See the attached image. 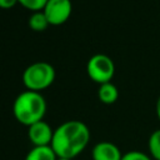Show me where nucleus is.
Wrapping results in <instances>:
<instances>
[{
  "instance_id": "nucleus-16",
  "label": "nucleus",
  "mask_w": 160,
  "mask_h": 160,
  "mask_svg": "<svg viewBox=\"0 0 160 160\" xmlns=\"http://www.w3.org/2000/svg\"><path fill=\"white\" fill-rule=\"evenodd\" d=\"M58 160H74V159H66V158H58Z\"/></svg>"
},
{
  "instance_id": "nucleus-6",
  "label": "nucleus",
  "mask_w": 160,
  "mask_h": 160,
  "mask_svg": "<svg viewBox=\"0 0 160 160\" xmlns=\"http://www.w3.org/2000/svg\"><path fill=\"white\" fill-rule=\"evenodd\" d=\"M54 136L52 128L44 120L28 128V138L32 146H50Z\"/></svg>"
},
{
  "instance_id": "nucleus-4",
  "label": "nucleus",
  "mask_w": 160,
  "mask_h": 160,
  "mask_svg": "<svg viewBox=\"0 0 160 160\" xmlns=\"http://www.w3.org/2000/svg\"><path fill=\"white\" fill-rule=\"evenodd\" d=\"M86 72L92 81L101 85L105 82H110L115 74V65L111 58H109L108 55L96 54L89 59L86 64Z\"/></svg>"
},
{
  "instance_id": "nucleus-13",
  "label": "nucleus",
  "mask_w": 160,
  "mask_h": 160,
  "mask_svg": "<svg viewBox=\"0 0 160 160\" xmlns=\"http://www.w3.org/2000/svg\"><path fill=\"white\" fill-rule=\"evenodd\" d=\"M121 160H152V159H151V156H149L148 154H145L142 151L131 150V151L122 154Z\"/></svg>"
},
{
  "instance_id": "nucleus-11",
  "label": "nucleus",
  "mask_w": 160,
  "mask_h": 160,
  "mask_svg": "<svg viewBox=\"0 0 160 160\" xmlns=\"http://www.w3.org/2000/svg\"><path fill=\"white\" fill-rule=\"evenodd\" d=\"M148 146H149V152L151 159L160 160V129L151 132L148 141Z\"/></svg>"
},
{
  "instance_id": "nucleus-8",
  "label": "nucleus",
  "mask_w": 160,
  "mask_h": 160,
  "mask_svg": "<svg viewBox=\"0 0 160 160\" xmlns=\"http://www.w3.org/2000/svg\"><path fill=\"white\" fill-rule=\"evenodd\" d=\"M24 160H58V156L51 146H32Z\"/></svg>"
},
{
  "instance_id": "nucleus-5",
  "label": "nucleus",
  "mask_w": 160,
  "mask_h": 160,
  "mask_svg": "<svg viewBox=\"0 0 160 160\" xmlns=\"http://www.w3.org/2000/svg\"><path fill=\"white\" fill-rule=\"evenodd\" d=\"M72 5L70 0H48L42 12L50 25L58 26L66 22L71 15Z\"/></svg>"
},
{
  "instance_id": "nucleus-17",
  "label": "nucleus",
  "mask_w": 160,
  "mask_h": 160,
  "mask_svg": "<svg viewBox=\"0 0 160 160\" xmlns=\"http://www.w3.org/2000/svg\"><path fill=\"white\" fill-rule=\"evenodd\" d=\"M152 160H154V159H152Z\"/></svg>"
},
{
  "instance_id": "nucleus-10",
  "label": "nucleus",
  "mask_w": 160,
  "mask_h": 160,
  "mask_svg": "<svg viewBox=\"0 0 160 160\" xmlns=\"http://www.w3.org/2000/svg\"><path fill=\"white\" fill-rule=\"evenodd\" d=\"M28 24H29L30 29L34 31H44L50 25L45 14L42 12V10L41 11H34L29 18Z\"/></svg>"
},
{
  "instance_id": "nucleus-15",
  "label": "nucleus",
  "mask_w": 160,
  "mask_h": 160,
  "mask_svg": "<svg viewBox=\"0 0 160 160\" xmlns=\"http://www.w3.org/2000/svg\"><path fill=\"white\" fill-rule=\"evenodd\" d=\"M155 109H156L158 119L160 120V96H159V98H158V100H156V106H155Z\"/></svg>"
},
{
  "instance_id": "nucleus-12",
  "label": "nucleus",
  "mask_w": 160,
  "mask_h": 160,
  "mask_svg": "<svg viewBox=\"0 0 160 160\" xmlns=\"http://www.w3.org/2000/svg\"><path fill=\"white\" fill-rule=\"evenodd\" d=\"M18 2L34 12V11H41L45 4L48 2V0H18Z\"/></svg>"
},
{
  "instance_id": "nucleus-3",
  "label": "nucleus",
  "mask_w": 160,
  "mask_h": 160,
  "mask_svg": "<svg viewBox=\"0 0 160 160\" xmlns=\"http://www.w3.org/2000/svg\"><path fill=\"white\" fill-rule=\"evenodd\" d=\"M55 80V69L46 61L30 64L22 72V82L26 90L38 91L49 88Z\"/></svg>"
},
{
  "instance_id": "nucleus-9",
  "label": "nucleus",
  "mask_w": 160,
  "mask_h": 160,
  "mask_svg": "<svg viewBox=\"0 0 160 160\" xmlns=\"http://www.w3.org/2000/svg\"><path fill=\"white\" fill-rule=\"evenodd\" d=\"M98 96H99V100L104 104H114L118 98H119V90L118 88L110 81V82H105V84H101L99 86V90H98Z\"/></svg>"
},
{
  "instance_id": "nucleus-2",
  "label": "nucleus",
  "mask_w": 160,
  "mask_h": 160,
  "mask_svg": "<svg viewBox=\"0 0 160 160\" xmlns=\"http://www.w3.org/2000/svg\"><path fill=\"white\" fill-rule=\"evenodd\" d=\"M12 112L20 124L29 128L44 119L46 112V101L40 92L25 90L14 100Z\"/></svg>"
},
{
  "instance_id": "nucleus-14",
  "label": "nucleus",
  "mask_w": 160,
  "mask_h": 160,
  "mask_svg": "<svg viewBox=\"0 0 160 160\" xmlns=\"http://www.w3.org/2000/svg\"><path fill=\"white\" fill-rule=\"evenodd\" d=\"M16 2H18V0H0V8L1 9H10Z\"/></svg>"
},
{
  "instance_id": "nucleus-7",
  "label": "nucleus",
  "mask_w": 160,
  "mask_h": 160,
  "mask_svg": "<svg viewBox=\"0 0 160 160\" xmlns=\"http://www.w3.org/2000/svg\"><path fill=\"white\" fill-rule=\"evenodd\" d=\"M91 158L92 160H121L122 152L114 142L100 141L94 145L91 150Z\"/></svg>"
},
{
  "instance_id": "nucleus-1",
  "label": "nucleus",
  "mask_w": 160,
  "mask_h": 160,
  "mask_svg": "<svg viewBox=\"0 0 160 160\" xmlns=\"http://www.w3.org/2000/svg\"><path fill=\"white\" fill-rule=\"evenodd\" d=\"M90 141V130L80 120H69L54 130L51 148L58 158L75 159Z\"/></svg>"
}]
</instances>
